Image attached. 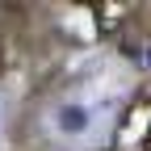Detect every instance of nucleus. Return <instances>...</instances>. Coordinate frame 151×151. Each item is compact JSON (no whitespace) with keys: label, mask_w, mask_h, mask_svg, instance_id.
<instances>
[{"label":"nucleus","mask_w":151,"mask_h":151,"mask_svg":"<svg viewBox=\"0 0 151 151\" xmlns=\"http://www.w3.org/2000/svg\"><path fill=\"white\" fill-rule=\"evenodd\" d=\"M84 126H88V109H80V105H63V109H59V130L80 134Z\"/></svg>","instance_id":"f257e3e1"},{"label":"nucleus","mask_w":151,"mask_h":151,"mask_svg":"<svg viewBox=\"0 0 151 151\" xmlns=\"http://www.w3.org/2000/svg\"><path fill=\"white\" fill-rule=\"evenodd\" d=\"M139 55H143V63H147V67H151V46H147V50H139Z\"/></svg>","instance_id":"f03ea898"}]
</instances>
